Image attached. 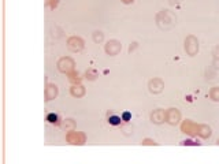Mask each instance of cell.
I'll return each instance as SVG.
<instances>
[{
    "label": "cell",
    "instance_id": "obj_2",
    "mask_svg": "<svg viewBox=\"0 0 219 164\" xmlns=\"http://www.w3.org/2000/svg\"><path fill=\"white\" fill-rule=\"evenodd\" d=\"M47 120H48V123H51V125H55V123L59 122V116H57L56 114H54V112H51V114L47 115Z\"/></svg>",
    "mask_w": 219,
    "mask_h": 164
},
{
    "label": "cell",
    "instance_id": "obj_3",
    "mask_svg": "<svg viewBox=\"0 0 219 164\" xmlns=\"http://www.w3.org/2000/svg\"><path fill=\"white\" fill-rule=\"evenodd\" d=\"M120 118H122L123 122H129V120H131V114L129 111H125L122 115H120Z\"/></svg>",
    "mask_w": 219,
    "mask_h": 164
},
{
    "label": "cell",
    "instance_id": "obj_1",
    "mask_svg": "<svg viewBox=\"0 0 219 164\" xmlns=\"http://www.w3.org/2000/svg\"><path fill=\"white\" fill-rule=\"evenodd\" d=\"M120 122H122V118L118 116V115H111V116L108 118V123L111 126H119Z\"/></svg>",
    "mask_w": 219,
    "mask_h": 164
}]
</instances>
